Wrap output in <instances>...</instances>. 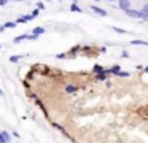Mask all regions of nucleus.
Here are the masks:
<instances>
[{"mask_svg":"<svg viewBox=\"0 0 148 143\" xmlns=\"http://www.w3.org/2000/svg\"><path fill=\"white\" fill-rule=\"evenodd\" d=\"M118 8L123 10V11H126V10L131 8V2H129V0H118Z\"/></svg>","mask_w":148,"mask_h":143,"instance_id":"nucleus-1","label":"nucleus"},{"mask_svg":"<svg viewBox=\"0 0 148 143\" xmlns=\"http://www.w3.org/2000/svg\"><path fill=\"white\" fill-rule=\"evenodd\" d=\"M89 8H91V10H92V11H94V13H96V14H99V16H102V18H103V16H107V11H105V10H102V8H99V6H97V5H89Z\"/></svg>","mask_w":148,"mask_h":143,"instance_id":"nucleus-2","label":"nucleus"},{"mask_svg":"<svg viewBox=\"0 0 148 143\" xmlns=\"http://www.w3.org/2000/svg\"><path fill=\"white\" fill-rule=\"evenodd\" d=\"M34 19V16L32 14H26V16H21V18H18V21H16V24H27L29 21H32Z\"/></svg>","mask_w":148,"mask_h":143,"instance_id":"nucleus-3","label":"nucleus"},{"mask_svg":"<svg viewBox=\"0 0 148 143\" xmlns=\"http://www.w3.org/2000/svg\"><path fill=\"white\" fill-rule=\"evenodd\" d=\"M43 34H45V29H43V27H35V29L32 30V35H34L35 38H38L40 35H43Z\"/></svg>","mask_w":148,"mask_h":143,"instance_id":"nucleus-4","label":"nucleus"},{"mask_svg":"<svg viewBox=\"0 0 148 143\" xmlns=\"http://www.w3.org/2000/svg\"><path fill=\"white\" fill-rule=\"evenodd\" d=\"M78 89H77V86H73V84H67L65 86V92L67 94H73V92H77Z\"/></svg>","mask_w":148,"mask_h":143,"instance_id":"nucleus-5","label":"nucleus"},{"mask_svg":"<svg viewBox=\"0 0 148 143\" xmlns=\"http://www.w3.org/2000/svg\"><path fill=\"white\" fill-rule=\"evenodd\" d=\"M53 127H54V129H58V130H61V132H62V133H64V135H65V137H69V133H67V130H65V129H64V127H62V126H59V124H58V122H53Z\"/></svg>","mask_w":148,"mask_h":143,"instance_id":"nucleus-6","label":"nucleus"},{"mask_svg":"<svg viewBox=\"0 0 148 143\" xmlns=\"http://www.w3.org/2000/svg\"><path fill=\"white\" fill-rule=\"evenodd\" d=\"M70 11H72V13H81L83 10H81L80 6H78V3H72V6H70Z\"/></svg>","mask_w":148,"mask_h":143,"instance_id":"nucleus-7","label":"nucleus"},{"mask_svg":"<svg viewBox=\"0 0 148 143\" xmlns=\"http://www.w3.org/2000/svg\"><path fill=\"white\" fill-rule=\"evenodd\" d=\"M0 137H2V138L5 140V143H8V142L11 140V135H10L8 132H5V130H3V132H0Z\"/></svg>","mask_w":148,"mask_h":143,"instance_id":"nucleus-8","label":"nucleus"},{"mask_svg":"<svg viewBox=\"0 0 148 143\" xmlns=\"http://www.w3.org/2000/svg\"><path fill=\"white\" fill-rule=\"evenodd\" d=\"M131 43L132 44H140V46H148V41H145V40H132Z\"/></svg>","mask_w":148,"mask_h":143,"instance_id":"nucleus-9","label":"nucleus"},{"mask_svg":"<svg viewBox=\"0 0 148 143\" xmlns=\"http://www.w3.org/2000/svg\"><path fill=\"white\" fill-rule=\"evenodd\" d=\"M107 72H110V73H113V75H116L118 72H121V68H119V65H113L110 70H107Z\"/></svg>","mask_w":148,"mask_h":143,"instance_id":"nucleus-10","label":"nucleus"},{"mask_svg":"<svg viewBox=\"0 0 148 143\" xmlns=\"http://www.w3.org/2000/svg\"><path fill=\"white\" fill-rule=\"evenodd\" d=\"M94 73H97V75H99V73H107V70L102 68L100 65H96V67H94Z\"/></svg>","mask_w":148,"mask_h":143,"instance_id":"nucleus-11","label":"nucleus"},{"mask_svg":"<svg viewBox=\"0 0 148 143\" xmlns=\"http://www.w3.org/2000/svg\"><path fill=\"white\" fill-rule=\"evenodd\" d=\"M16 25H18V24H16L14 21H13V22L10 21V22H5V25H3V27H5V29H14Z\"/></svg>","mask_w":148,"mask_h":143,"instance_id":"nucleus-12","label":"nucleus"},{"mask_svg":"<svg viewBox=\"0 0 148 143\" xmlns=\"http://www.w3.org/2000/svg\"><path fill=\"white\" fill-rule=\"evenodd\" d=\"M19 59H23V56H10V62H11V64L19 62Z\"/></svg>","mask_w":148,"mask_h":143,"instance_id":"nucleus-13","label":"nucleus"},{"mask_svg":"<svg viewBox=\"0 0 148 143\" xmlns=\"http://www.w3.org/2000/svg\"><path fill=\"white\" fill-rule=\"evenodd\" d=\"M113 30H115L116 34H127V32H126L124 29H121V27H113Z\"/></svg>","mask_w":148,"mask_h":143,"instance_id":"nucleus-14","label":"nucleus"},{"mask_svg":"<svg viewBox=\"0 0 148 143\" xmlns=\"http://www.w3.org/2000/svg\"><path fill=\"white\" fill-rule=\"evenodd\" d=\"M37 10H38V11H43V10H45V5H43V2H37Z\"/></svg>","mask_w":148,"mask_h":143,"instance_id":"nucleus-15","label":"nucleus"},{"mask_svg":"<svg viewBox=\"0 0 148 143\" xmlns=\"http://www.w3.org/2000/svg\"><path fill=\"white\" fill-rule=\"evenodd\" d=\"M140 11H143L145 14H148V3H145V5L142 6V8H140Z\"/></svg>","mask_w":148,"mask_h":143,"instance_id":"nucleus-16","label":"nucleus"},{"mask_svg":"<svg viewBox=\"0 0 148 143\" xmlns=\"http://www.w3.org/2000/svg\"><path fill=\"white\" fill-rule=\"evenodd\" d=\"M97 79H100V81H105V73H99V75H97Z\"/></svg>","mask_w":148,"mask_h":143,"instance_id":"nucleus-17","label":"nucleus"},{"mask_svg":"<svg viewBox=\"0 0 148 143\" xmlns=\"http://www.w3.org/2000/svg\"><path fill=\"white\" fill-rule=\"evenodd\" d=\"M116 75L118 76H129V72H118Z\"/></svg>","mask_w":148,"mask_h":143,"instance_id":"nucleus-18","label":"nucleus"},{"mask_svg":"<svg viewBox=\"0 0 148 143\" xmlns=\"http://www.w3.org/2000/svg\"><path fill=\"white\" fill-rule=\"evenodd\" d=\"M38 13H40V11H38V10L35 8V10H34V11H32V13H30V14H32L34 18H35V16H38Z\"/></svg>","mask_w":148,"mask_h":143,"instance_id":"nucleus-19","label":"nucleus"},{"mask_svg":"<svg viewBox=\"0 0 148 143\" xmlns=\"http://www.w3.org/2000/svg\"><path fill=\"white\" fill-rule=\"evenodd\" d=\"M8 3V0H0V6H5Z\"/></svg>","mask_w":148,"mask_h":143,"instance_id":"nucleus-20","label":"nucleus"},{"mask_svg":"<svg viewBox=\"0 0 148 143\" xmlns=\"http://www.w3.org/2000/svg\"><path fill=\"white\" fill-rule=\"evenodd\" d=\"M121 57H129L127 51H123V53H121Z\"/></svg>","mask_w":148,"mask_h":143,"instance_id":"nucleus-21","label":"nucleus"},{"mask_svg":"<svg viewBox=\"0 0 148 143\" xmlns=\"http://www.w3.org/2000/svg\"><path fill=\"white\" fill-rule=\"evenodd\" d=\"M56 57H58V59H65V54H58Z\"/></svg>","mask_w":148,"mask_h":143,"instance_id":"nucleus-22","label":"nucleus"},{"mask_svg":"<svg viewBox=\"0 0 148 143\" xmlns=\"http://www.w3.org/2000/svg\"><path fill=\"white\" fill-rule=\"evenodd\" d=\"M0 95H3V91H2V89H0Z\"/></svg>","mask_w":148,"mask_h":143,"instance_id":"nucleus-23","label":"nucleus"},{"mask_svg":"<svg viewBox=\"0 0 148 143\" xmlns=\"http://www.w3.org/2000/svg\"><path fill=\"white\" fill-rule=\"evenodd\" d=\"M145 72H147V73H148V67H145Z\"/></svg>","mask_w":148,"mask_h":143,"instance_id":"nucleus-24","label":"nucleus"},{"mask_svg":"<svg viewBox=\"0 0 148 143\" xmlns=\"http://www.w3.org/2000/svg\"><path fill=\"white\" fill-rule=\"evenodd\" d=\"M13 2H23V0H13Z\"/></svg>","mask_w":148,"mask_h":143,"instance_id":"nucleus-25","label":"nucleus"},{"mask_svg":"<svg viewBox=\"0 0 148 143\" xmlns=\"http://www.w3.org/2000/svg\"><path fill=\"white\" fill-rule=\"evenodd\" d=\"M107 2H115V0H107Z\"/></svg>","mask_w":148,"mask_h":143,"instance_id":"nucleus-26","label":"nucleus"},{"mask_svg":"<svg viewBox=\"0 0 148 143\" xmlns=\"http://www.w3.org/2000/svg\"><path fill=\"white\" fill-rule=\"evenodd\" d=\"M0 48H2V44H0Z\"/></svg>","mask_w":148,"mask_h":143,"instance_id":"nucleus-27","label":"nucleus"},{"mask_svg":"<svg viewBox=\"0 0 148 143\" xmlns=\"http://www.w3.org/2000/svg\"><path fill=\"white\" fill-rule=\"evenodd\" d=\"M59 2H62V0H59Z\"/></svg>","mask_w":148,"mask_h":143,"instance_id":"nucleus-28","label":"nucleus"},{"mask_svg":"<svg viewBox=\"0 0 148 143\" xmlns=\"http://www.w3.org/2000/svg\"><path fill=\"white\" fill-rule=\"evenodd\" d=\"M46 2H49V0H46Z\"/></svg>","mask_w":148,"mask_h":143,"instance_id":"nucleus-29","label":"nucleus"}]
</instances>
